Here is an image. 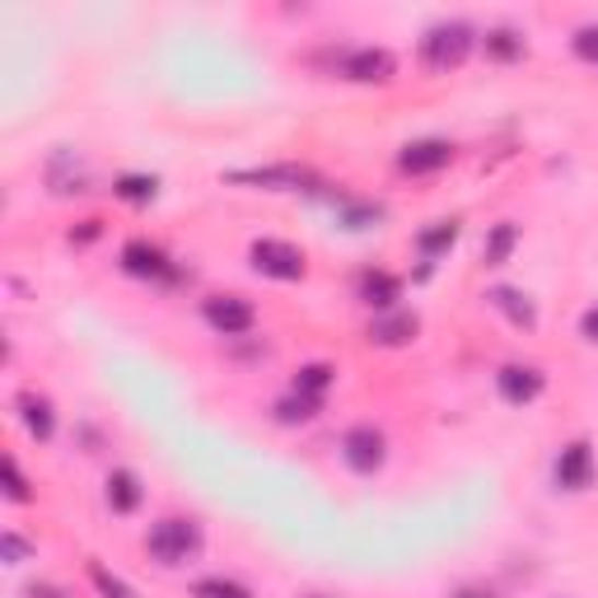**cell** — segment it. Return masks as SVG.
I'll return each mask as SVG.
<instances>
[{
	"instance_id": "cell-1",
	"label": "cell",
	"mask_w": 598,
	"mask_h": 598,
	"mask_svg": "<svg viewBox=\"0 0 598 598\" xmlns=\"http://www.w3.org/2000/svg\"><path fill=\"white\" fill-rule=\"evenodd\" d=\"M146 552L160 561V566H183L202 552V529L192 519H160L146 533Z\"/></svg>"
},
{
	"instance_id": "cell-2",
	"label": "cell",
	"mask_w": 598,
	"mask_h": 598,
	"mask_svg": "<svg viewBox=\"0 0 598 598\" xmlns=\"http://www.w3.org/2000/svg\"><path fill=\"white\" fill-rule=\"evenodd\" d=\"M472 51V28L463 20H449V24H435L426 38H421V61L430 70H453L463 57Z\"/></svg>"
},
{
	"instance_id": "cell-3",
	"label": "cell",
	"mask_w": 598,
	"mask_h": 598,
	"mask_svg": "<svg viewBox=\"0 0 598 598\" xmlns=\"http://www.w3.org/2000/svg\"><path fill=\"white\" fill-rule=\"evenodd\" d=\"M342 459L350 472H360V478H369V472H379L383 459H389V439H383L379 426H369V421H360V426H350L342 435Z\"/></svg>"
},
{
	"instance_id": "cell-4",
	"label": "cell",
	"mask_w": 598,
	"mask_h": 598,
	"mask_svg": "<svg viewBox=\"0 0 598 598\" xmlns=\"http://www.w3.org/2000/svg\"><path fill=\"white\" fill-rule=\"evenodd\" d=\"M249 257H253V272L272 276V280H299V276H304V253H299L295 243L257 239L249 249Z\"/></svg>"
},
{
	"instance_id": "cell-5",
	"label": "cell",
	"mask_w": 598,
	"mask_h": 598,
	"mask_svg": "<svg viewBox=\"0 0 598 598\" xmlns=\"http://www.w3.org/2000/svg\"><path fill=\"white\" fill-rule=\"evenodd\" d=\"M202 313L220 337H243V332H253V323H257V313L243 295H210Z\"/></svg>"
},
{
	"instance_id": "cell-6",
	"label": "cell",
	"mask_w": 598,
	"mask_h": 598,
	"mask_svg": "<svg viewBox=\"0 0 598 598\" xmlns=\"http://www.w3.org/2000/svg\"><path fill=\"white\" fill-rule=\"evenodd\" d=\"M122 272H131L140 280H179V267L169 262V253L146 239H131L127 249H122Z\"/></svg>"
},
{
	"instance_id": "cell-7",
	"label": "cell",
	"mask_w": 598,
	"mask_h": 598,
	"mask_svg": "<svg viewBox=\"0 0 598 598\" xmlns=\"http://www.w3.org/2000/svg\"><path fill=\"white\" fill-rule=\"evenodd\" d=\"M496 389H501V398L509 402V407H529L533 398H542L548 379H542L538 365H505L496 375Z\"/></svg>"
},
{
	"instance_id": "cell-8",
	"label": "cell",
	"mask_w": 598,
	"mask_h": 598,
	"mask_svg": "<svg viewBox=\"0 0 598 598\" xmlns=\"http://www.w3.org/2000/svg\"><path fill=\"white\" fill-rule=\"evenodd\" d=\"M449 160H453V146H449V140L426 136V140H412V146H402L398 169L412 173V179H421V173H439Z\"/></svg>"
},
{
	"instance_id": "cell-9",
	"label": "cell",
	"mask_w": 598,
	"mask_h": 598,
	"mask_svg": "<svg viewBox=\"0 0 598 598\" xmlns=\"http://www.w3.org/2000/svg\"><path fill=\"white\" fill-rule=\"evenodd\" d=\"M342 76L356 80V84H389L393 80V57L383 47H356V51H346Z\"/></svg>"
},
{
	"instance_id": "cell-10",
	"label": "cell",
	"mask_w": 598,
	"mask_h": 598,
	"mask_svg": "<svg viewBox=\"0 0 598 598\" xmlns=\"http://www.w3.org/2000/svg\"><path fill=\"white\" fill-rule=\"evenodd\" d=\"M589 482H594V449H589V439H575V445H566L556 459V486L561 491H585Z\"/></svg>"
},
{
	"instance_id": "cell-11",
	"label": "cell",
	"mask_w": 598,
	"mask_h": 598,
	"mask_svg": "<svg viewBox=\"0 0 598 598\" xmlns=\"http://www.w3.org/2000/svg\"><path fill=\"white\" fill-rule=\"evenodd\" d=\"M103 496H108V509H113V515H136V509H140V496H146V491H140V478H136L131 468H113L108 482H103Z\"/></svg>"
},
{
	"instance_id": "cell-12",
	"label": "cell",
	"mask_w": 598,
	"mask_h": 598,
	"mask_svg": "<svg viewBox=\"0 0 598 598\" xmlns=\"http://www.w3.org/2000/svg\"><path fill=\"white\" fill-rule=\"evenodd\" d=\"M416 313H402V309H389V313H379L375 323H369V342H379V346H407L416 337Z\"/></svg>"
},
{
	"instance_id": "cell-13",
	"label": "cell",
	"mask_w": 598,
	"mask_h": 598,
	"mask_svg": "<svg viewBox=\"0 0 598 598\" xmlns=\"http://www.w3.org/2000/svg\"><path fill=\"white\" fill-rule=\"evenodd\" d=\"M14 407H20V421H24V430L33 439H51V430H57V412H51V402L43 393H20L14 398Z\"/></svg>"
},
{
	"instance_id": "cell-14",
	"label": "cell",
	"mask_w": 598,
	"mask_h": 598,
	"mask_svg": "<svg viewBox=\"0 0 598 598\" xmlns=\"http://www.w3.org/2000/svg\"><path fill=\"white\" fill-rule=\"evenodd\" d=\"M398 295H402V280L389 276V272H365L360 276V299L369 309H379V313H389L398 304Z\"/></svg>"
},
{
	"instance_id": "cell-15",
	"label": "cell",
	"mask_w": 598,
	"mask_h": 598,
	"mask_svg": "<svg viewBox=\"0 0 598 598\" xmlns=\"http://www.w3.org/2000/svg\"><path fill=\"white\" fill-rule=\"evenodd\" d=\"M491 304H496L515 327H533L538 323V309L529 304V295H519L515 286H496V290H491Z\"/></svg>"
},
{
	"instance_id": "cell-16",
	"label": "cell",
	"mask_w": 598,
	"mask_h": 598,
	"mask_svg": "<svg viewBox=\"0 0 598 598\" xmlns=\"http://www.w3.org/2000/svg\"><path fill=\"white\" fill-rule=\"evenodd\" d=\"M515 243H519V225H509V220L491 225V234L482 243V262H486V267H505L509 253H515Z\"/></svg>"
},
{
	"instance_id": "cell-17",
	"label": "cell",
	"mask_w": 598,
	"mask_h": 598,
	"mask_svg": "<svg viewBox=\"0 0 598 598\" xmlns=\"http://www.w3.org/2000/svg\"><path fill=\"white\" fill-rule=\"evenodd\" d=\"M239 183H262V187H304L313 183L309 169H249V173H234Z\"/></svg>"
},
{
	"instance_id": "cell-18",
	"label": "cell",
	"mask_w": 598,
	"mask_h": 598,
	"mask_svg": "<svg viewBox=\"0 0 598 598\" xmlns=\"http://www.w3.org/2000/svg\"><path fill=\"white\" fill-rule=\"evenodd\" d=\"M332 379H337V369L323 365V360L299 365V375H295V393H304V398H323V393L332 389Z\"/></svg>"
},
{
	"instance_id": "cell-19",
	"label": "cell",
	"mask_w": 598,
	"mask_h": 598,
	"mask_svg": "<svg viewBox=\"0 0 598 598\" xmlns=\"http://www.w3.org/2000/svg\"><path fill=\"white\" fill-rule=\"evenodd\" d=\"M319 407H323V398H304V393H290V398H280L276 402V421H286V426H304V421H313L319 416Z\"/></svg>"
},
{
	"instance_id": "cell-20",
	"label": "cell",
	"mask_w": 598,
	"mask_h": 598,
	"mask_svg": "<svg viewBox=\"0 0 598 598\" xmlns=\"http://www.w3.org/2000/svg\"><path fill=\"white\" fill-rule=\"evenodd\" d=\"M192 598H253V589L239 585V579H230V575H206V579L192 585Z\"/></svg>"
},
{
	"instance_id": "cell-21",
	"label": "cell",
	"mask_w": 598,
	"mask_h": 598,
	"mask_svg": "<svg viewBox=\"0 0 598 598\" xmlns=\"http://www.w3.org/2000/svg\"><path fill=\"white\" fill-rule=\"evenodd\" d=\"M486 51L496 61H515V57H524V38H519V33H509V28H491L486 33Z\"/></svg>"
},
{
	"instance_id": "cell-22",
	"label": "cell",
	"mask_w": 598,
	"mask_h": 598,
	"mask_svg": "<svg viewBox=\"0 0 598 598\" xmlns=\"http://www.w3.org/2000/svg\"><path fill=\"white\" fill-rule=\"evenodd\" d=\"M453 239H459V225H453V220H435L416 243H421V253H426V257H435V253H445Z\"/></svg>"
},
{
	"instance_id": "cell-23",
	"label": "cell",
	"mask_w": 598,
	"mask_h": 598,
	"mask_svg": "<svg viewBox=\"0 0 598 598\" xmlns=\"http://www.w3.org/2000/svg\"><path fill=\"white\" fill-rule=\"evenodd\" d=\"M154 187H160V183H154V179H146V173H127V179H117V197L122 202H154Z\"/></svg>"
},
{
	"instance_id": "cell-24",
	"label": "cell",
	"mask_w": 598,
	"mask_h": 598,
	"mask_svg": "<svg viewBox=\"0 0 598 598\" xmlns=\"http://www.w3.org/2000/svg\"><path fill=\"white\" fill-rule=\"evenodd\" d=\"M0 472H5V496H10L14 505H28V501H33V491H28L24 472H20V463H14L10 453H5V459H0Z\"/></svg>"
},
{
	"instance_id": "cell-25",
	"label": "cell",
	"mask_w": 598,
	"mask_h": 598,
	"mask_svg": "<svg viewBox=\"0 0 598 598\" xmlns=\"http://www.w3.org/2000/svg\"><path fill=\"white\" fill-rule=\"evenodd\" d=\"M90 579L99 585V594H103V598H131V589L122 585L117 575H108V571H103V566H90Z\"/></svg>"
},
{
	"instance_id": "cell-26",
	"label": "cell",
	"mask_w": 598,
	"mask_h": 598,
	"mask_svg": "<svg viewBox=\"0 0 598 598\" xmlns=\"http://www.w3.org/2000/svg\"><path fill=\"white\" fill-rule=\"evenodd\" d=\"M575 51H579L585 61H598V24H589V28L575 33Z\"/></svg>"
},
{
	"instance_id": "cell-27",
	"label": "cell",
	"mask_w": 598,
	"mask_h": 598,
	"mask_svg": "<svg viewBox=\"0 0 598 598\" xmlns=\"http://www.w3.org/2000/svg\"><path fill=\"white\" fill-rule=\"evenodd\" d=\"M0 548H5V561H10V566H20V561L28 556V542H24L20 533H5V538H0Z\"/></svg>"
},
{
	"instance_id": "cell-28",
	"label": "cell",
	"mask_w": 598,
	"mask_h": 598,
	"mask_svg": "<svg viewBox=\"0 0 598 598\" xmlns=\"http://www.w3.org/2000/svg\"><path fill=\"white\" fill-rule=\"evenodd\" d=\"M579 332H585L589 342H598V309H589V313H585V323H579Z\"/></svg>"
},
{
	"instance_id": "cell-29",
	"label": "cell",
	"mask_w": 598,
	"mask_h": 598,
	"mask_svg": "<svg viewBox=\"0 0 598 598\" xmlns=\"http://www.w3.org/2000/svg\"><path fill=\"white\" fill-rule=\"evenodd\" d=\"M28 598H66V594H61V589H51V585H33Z\"/></svg>"
},
{
	"instance_id": "cell-30",
	"label": "cell",
	"mask_w": 598,
	"mask_h": 598,
	"mask_svg": "<svg viewBox=\"0 0 598 598\" xmlns=\"http://www.w3.org/2000/svg\"><path fill=\"white\" fill-rule=\"evenodd\" d=\"M94 234H99V220H84V230H80V234H70V239H80V243H84V239H94Z\"/></svg>"
},
{
	"instance_id": "cell-31",
	"label": "cell",
	"mask_w": 598,
	"mask_h": 598,
	"mask_svg": "<svg viewBox=\"0 0 598 598\" xmlns=\"http://www.w3.org/2000/svg\"><path fill=\"white\" fill-rule=\"evenodd\" d=\"M459 598H491V594H482V589H463Z\"/></svg>"
},
{
	"instance_id": "cell-32",
	"label": "cell",
	"mask_w": 598,
	"mask_h": 598,
	"mask_svg": "<svg viewBox=\"0 0 598 598\" xmlns=\"http://www.w3.org/2000/svg\"><path fill=\"white\" fill-rule=\"evenodd\" d=\"M309 598H327V594H309Z\"/></svg>"
}]
</instances>
